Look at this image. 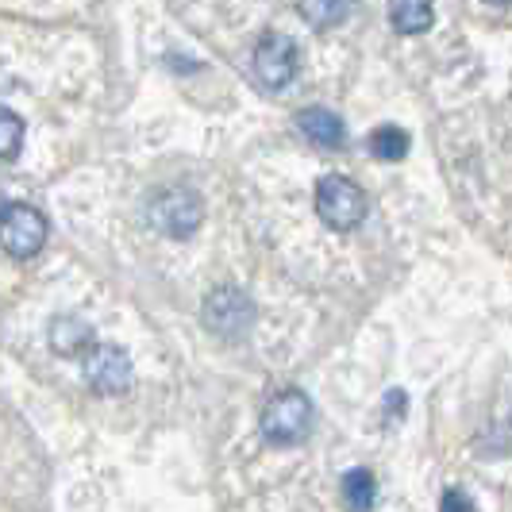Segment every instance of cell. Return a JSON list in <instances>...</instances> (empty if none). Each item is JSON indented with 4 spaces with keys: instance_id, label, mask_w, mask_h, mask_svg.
Instances as JSON below:
<instances>
[{
    "instance_id": "1",
    "label": "cell",
    "mask_w": 512,
    "mask_h": 512,
    "mask_svg": "<svg viewBox=\"0 0 512 512\" xmlns=\"http://www.w3.org/2000/svg\"><path fill=\"white\" fill-rule=\"evenodd\" d=\"M258 428L262 439L274 443V447H293V443H305L312 432V401L301 389H278L258 416Z\"/></svg>"
},
{
    "instance_id": "2",
    "label": "cell",
    "mask_w": 512,
    "mask_h": 512,
    "mask_svg": "<svg viewBox=\"0 0 512 512\" xmlns=\"http://www.w3.org/2000/svg\"><path fill=\"white\" fill-rule=\"evenodd\" d=\"M147 220H151L154 231H162L170 239H189L205 220V201L189 185H166L151 197Z\"/></svg>"
},
{
    "instance_id": "3",
    "label": "cell",
    "mask_w": 512,
    "mask_h": 512,
    "mask_svg": "<svg viewBox=\"0 0 512 512\" xmlns=\"http://www.w3.org/2000/svg\"><path fill=\"white\" fill-rule=\"evenodd\" d=\"M316 212L332 231H355L370 212V197L343 174H328L316 181Z\"/></svg>"
},
{
    "instance_id": "4",
    "label": "cell",
    "mask_w": 512,
    "mask_h": 512,
    "mask_svg": "<svg viewBox=\"0 0 512 512\" xmlns=\"http://www.w3.org/2000/svg\"><path fill=\"white\" fill-rule=\"evenodd\" d=\"M51 235V224L39 208L24 205V201H12V205H0V247L12 258H35L43 251Z\"/></svg>"
},
{
    "instance_id": "5",
    "label": "cell",
    "mask_w": 512,
    "mask_h": 512,
    "mask_svg": "<svg viewBox=\"0 0 512 512\" xmlns=\"http://www.w3.org/2000/svg\"><path fill=\"white\" fill-rule=\"evenodd\" d=\"M201 320L208 332L220 339H243L255 324V301L239 285H216L205 297Z\"/></svg>"
},
{
    "instance_id": "6",
    "label": "cell",
    "mask_w": 512,
    "mask_h": 512,
    "mask_svg": "<svg viewBox=\"0 0 512 512\" xmlns=\"http://www.w3.org/2000/svg\"><path fill=\"white\" fill-rule=\"evenodd\" d=\"M251 70H255L262 89L282 93L285 85L297 77V70H301V51H297V43H293L289 35H282V31H266V35L258 39L255 58H251Z\"/></svg>"
},
{
    "instance_id": "7",
    "label": "cell",
    "mask_w": 512,
    "mask_h": 512,
    "mask_svg": "<svg viewBox=\"0 0 512 512\" xmlns=\"http://www.w3.org/2000/svg\"><path fill=\"white\" fill-rule=\"evenodd\" d=\"M81 366H85L89 389L101 393V397H120L131 389V359L128 351L116 347V343H93L81 355Z\"/></svg>"
},
{
    "instance_id": "8",
    "label": "cell",
    "mask_w": 512,
    "mask_h": 512,
    "mask_svg": "<svg viewBox=\"0 0 512 512\" xmlns=\"http://www.w3.org/2000/svg\"><path fill=\"white\" fill-rule=\"evenodd\" d=\"M297 131L320 151H339L347 143V128L332 108H301L297 112Z\"/></svg>"
},
{
    "instance_id": "9",
    "label": "cell",
    "mask_w": 512,
    "mask_h": 512,
    "mask_svg": "<svg viewBox=\"0 0 512 512\" xmlns=\"http://www.w3.org/2000/svg\"><path fill=\"white\" fill-rule=\"evenodd\" d=\"M47 339H51V351L54 355H62V359H81V355L97 343L93 324H89V320H81V316H74V312L54 316Z\"/></svg>"
},
{
    "instance_id": "10",
    "label": "cell",
    "mask_w": 512,
    "mask_h": 512,
    "mask_svg": "<svg viewBox=\"0 0 512 512\" xmlns=\"http://www.w3.org/2000/svg\"><path fill=\"white\" fill-rule=\"evenodd\" d=\"M389 24L397 35H424L436 24L432 0H389Z\"/></svg>"
},
{
    "instance_id": "11",
    "label": "cell",
    "mask_w": 512,
    "mask_h": 512,
    "mask_svg": "<svg viewBox=\"0 0 512 512\" xmlns=\"http://www.w3.org/2000/svg\"><path fill=\"white\" fill-rule=\"evenodd\" d=\"M297 12L308 27L328 31V27H339L355 12V0H297Z\"/></svg>"
},
{
    "instance_id": "12",
    "label": "cell",
    "mask_w": 512,
    "mask_h": 512,
    "mask_svg": "<svg viewBox=\"0 0 512 512\" xmlns=\"http://www.w3.org/2000/svg\"><path fill=\"white\" fill-rule=\"evenodd\" d=\"M343 501H347L351 512H374V505H378V478L366 466L347 470L343 474Z\"/></svg>"
},
{
    "instance_id": "13",
    "label": "cell",
    "mask_w": 512,
    "mask_h": 512,
    "mask_svg": "<svg viewBox=\"0 0 512 512\" xmlns=\"http://www.w3.org/2000/svg\"><path fill=\"white\" fill-rule=\"evenodd\" d=\"M370 154L374 158H382V162H401L405 154H409L412 139L405 128H397V124H385V128H374L370 131Z\"/></svg>"
},
{
    "instance_id": "14",
    "label": "cell",
    "mask_w": 512,
    "mask_h": 512,
    "mask_svg": "<svg viewBox=\"0 0 512 512\" xmlns=\"http://www.w3.org/2000/svg\"><path fill=\"white\" fill-rule=\"evenodd\" d=\"M24 147V120L0 104V162H12Z\"/></svg>"
},
{
    "instance_id": "15",
    "label": "cell",
    "mask_w": 512,
    "mask_h": 512,
    "mask_svg": "<svg viewBox=\"0 0 512 512\" xmlns=\"http://www.w3.org/2000/svg\"><path fill=\"white\" fill-rule=\"evenodd\" d=\"M443 512H478V509H474V501L466 497V489L451 486L443 493Z\"/></svg>"
},
{
    "instance_id": "16",
    "label": "cell",
    "mask_w": 512,
    "mask_h": 512,
    "mask_svg": "<svg viewBox=\"0 0 512 512\" xmlns=\"http://www.w3.org/2000/svg\"><path fill=\"white\" fill-rule=\"evenodd\" d=\"M405 412V389H389L385 393V420H401Z\"/></svg>"
},
{
    "instance_id": "17",
    "label": "cell",
    "mask_w": 512,
    "mask_h": 512,
    "mask_svg": "<svg viewBox=\"0 0 512 512\" xmlns=\"http://www.w3.org/2000/svg\"><path fill=\"white\" fill-rule=\"evenodd\" d=\"M486 4H512V0H486Z\"/></svg>"
}]
</instances>
